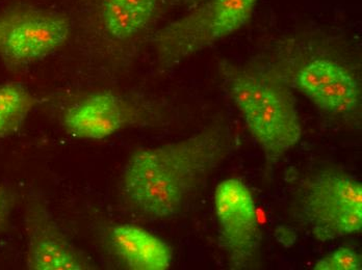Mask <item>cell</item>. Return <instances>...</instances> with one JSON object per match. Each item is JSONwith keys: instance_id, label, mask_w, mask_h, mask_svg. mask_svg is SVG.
Returning <instances> with one entry per match:
<instances>
[{"instance_id": "cell-13", "label": "cell", "mask_w": 362, "mask_h": 270, "mask_svg": "<svg viewBox=\"0 0 362 270\" xmlns=\"http://www.w3.org/2000/svg\"><path fill=\"white\" fill-rule=\"evenodd\" d=\"M361 259L349 247H339L332 254L320 259L315 263V270H361Z\"/></svg>"}, {"instance_id": "cell-11", "label": "cell", "mask_w": 362, "mask_h": 270, "mask_svg": "<svg viewBox=\"0 0 362 270\" xmlns=\"http://www.w3.org/2000/svg\"><path fill=\"white\" fill-rule=\"evenodd\" d=\"M158 6V0H103L101 22L109 36L124 41L144 32Z\"/></svg>"}, {"instance_id": "cell-4", "label": "cell", "mask_w": 362, "mask_h": 270, "mask_svg": "<svg viewBox=\"0 0 362 270\" xmlns=\"http://www.w3.org/2000/svg\"><path fill=\"white\" fill-rule=\"evenodd\" d=\"M300 217L321 241L361 231L362 185L341 172H322L304 183Z\"/></svg>"}, {"instance_id": "cell-6", "label": "cell", "mask_w": 362, "mask_h": 270, "mask_svg": "<svg viewBox=\"0 0 362 270\" xmlns=\"http://www.w3.org/2000/svg\"><path fill=\"white\" fill-rule=\"evenodd\" d=\"M215 210L220 226L221 247L228 254L231 266L247 269L259 247V228L252 193L240 180H224L216 188Z\"/></svg>"}, {"instance_id": "cell-8", "label": "cell", "mask_w": 362, "mask_h": 270, "mask_svg": "<svg viewBox=\"0 0 362 270\" xmlns=\"http://www.w3.org/2000/svg\"><path fill=\"white\" fill-rule=\"evenodd\" d=\"M24 227L28 237L26 267L30 270H93L97 265L74 247L57 225L47 204L37 193L26 201Z\"/></svg>"}, {"instance_id": "cell-1", "label": "cell", "mask_w": 362, "mask_h": 270, "mask_svg": "<svg viewBox=\"0 0 362 270\" xmlns=\"http://www.w3.org/2000/svg\"><path fill=\"white\" fill-rule=\"evenodd\" d=\"M233 149V135L223 122L177 142L140 149L123 168L121 192L144 216L175 219L199 199Z\"/></svg>"}, {"instance_id": "cell-3", "label": "cell", "mask_w": 362, "mask_h": 270, "mask_svg": "<svg viewBox=\"0 0 362 270\" xmlns=\"http://www.w3.org/2000/svg\"><path fill=\"white\" fill-rule=\"evenodd\" d=\"M259 0H206L158 30L153 38L160 63L171 67L244 27Z\"/></svg>"}, {"instance_id": "cell-15", "label": "cell", "mask_w": 362, "mask_h": 270, "mask_svg": "<svg viewBox=\"0 0 362 270\" xmlns=\"http://www.w3.org/2000/svg\"><path fill=\"white\" fill-rule=\"evenodd\" d=\"M182 1L185 4H189V6H197L202 4V2L206 1V0H182Z\"/></svg>"}, {"instance_id": "cell-9", "label": "cell", "mask_w": 362, "mask_h": 270, "mask_svg": "<svg viewBox=\"0 0 362 270\" xmlns=\"http://www.w3.org/2000/svg\"><path fill=\"white\" fill-rule=\"evenodd\" d=\"M129 116V107L121 97L110 91L97 92L66 111L64 127L75 137L103 140L120 131Z\"/></svg>"}, {"instance_id": "cell-14", "label": "cell", "mask_w": 362, "mask_h": 270, "mask_svg": "<svg viewBox=\"0 0 362 270\" xmlns=\"http://www.w3.org/2000/svg\"><path fill=\"white\" fill-rule=\"evenodd\" d=\"M16 203V193L6 186L0 185V233L4 232L10 223Z\"/></svg>"}, {"instance_id": "cell-7", "label": "cell", "mask_w": 362, "mask_h": 270, "mask_svg": "<svg viewBox=\"0 0 362 270\" xmlns=\"http://www.w3.org/2000/svg\"><path fill=\"white\" fill-rule=\"evenodd\" d=\"M288 85L330 115L349 118L361 113L358 78L337 59L327 56L308 59L297 68Z\"/></svg>"}, {"instance_id": "cell-10", "label": "cell", "mask_w": 362, "mask_h": 270, "mask_svg": "<svg viewBox=\"0 0 362 270\" xmlns=\"http://www.w3.org/2000/svg\"><path fill=\"white\" fill-rule=\"evenodd\" d=\"M109 239L115 254L130 269L165 270L171 266V247L143 228L116 226L110 230Z\"/></svg>"}, {"instance_id": "cell-12", "label": "cell", "mask_w": 362, "mask_h": 270, "mask_svg": "<svg viewBox=\"0 0 362 270\" xmlns=\"http://www.w3.org/2000/svg\"><path fill=\"white\" fill-rule=\"evenodd\" d=\"M37 104V98L18 82L0 85V138L18 131Z\"/></svg>"}, {"instance_id": "cell-2", "label": "cell", "mask_w": 362, "mask_h": 270, "mask_svg": "<svg viewBox=\"0 0 362 270\" xmlns=\"http://www.w3.org/2000/svg\"><path fill=\"white\" fill-rule=\"evenodd\" d=\"M223 85L270 166L299 142L302 126L290 85L281 75L224 61Z\"/></svg>"}, {"instance_id": "cell-5", "label": "cell", "mask_w": 362, "mask_h": 270, "mask_svg": "<svg viewBox=\"0 0 362 270\" xmlns=\"http://www.w3.org/2000/svg\"><path fill=\"white\" fill-rule=\"evenodd\" d=\"M70 36L67 17L34 6H18L0 14V59L12 69L42 61Z\"/></svg>"}]
</instances>
